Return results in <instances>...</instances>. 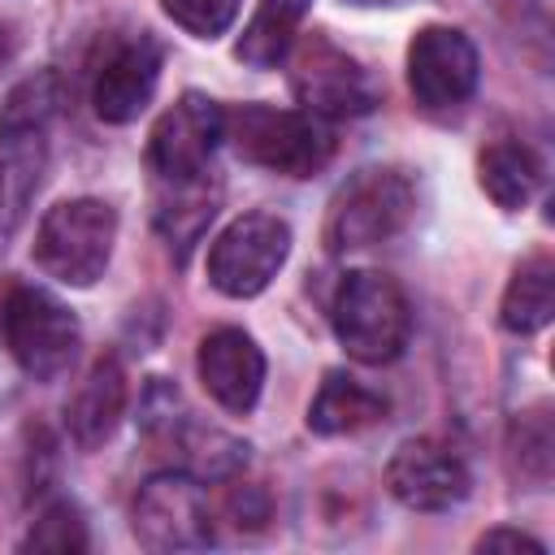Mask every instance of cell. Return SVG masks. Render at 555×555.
Masks as SVG:
<instances>
[{
  "mask_svg": "<svg viewBox=\"0 0 555 555\" xmlns=\"http://www.w3.org/2000/svg\"><path fill=\"white\" fill-rule=\"evenodd\" d=\"M221 139H225V108L199 91H186L152 126L147 165L156 182H195L208 173V160Z\"/></svg>",
  "mask_w": 555,
  "mask_h": 555,
  "instance_id": "9c48e42d",
  "label": "cell"
},
{
  "mask_svg": "<svg viewBox=\"0 0 555 555\" xmlns=\"http://www.w3.org/2000/svg\"><path fill=\"white\" fill-rule=\"evenodd\" d=\"M134 538L147 551H199L212 542L208 494L191 473H156L134 494Z\"/></svg>",
  "mask_w": 555,
  "mask_h": 555,
  "instance_id": "ba28073f",
  "label": "cell"
},
{
  "mask_svg": "<svg viewBox=\"0 0 555 555\" xmlns=\"http://www.w3.org/2000/svg\"><path fill=\"white\" fill-rule=\"evenodd\" d=\"M199 382L204 390L225 408V412H251L264 386V356L256 347L251 334L221 325L212 334H204L199 356H195Z\"/></svg>",
  "mask_w": 555,
  "mask_h": 555,
  "instance_id": "4fadbf2b",
  "label": "cell"
},
{
  "mask_svg": "<svg viewBox=\"0 0 555 555\" xmlns=\"http://www.w3.org/2000/svg\"><path fill=\"white\" fill-rule=\"evenodd\" d=\"M225 139L247 165L269 173L308 178L334 156V139L321 117L304 108H273V104H243L225 113Z\"/></svg>",
  "mask_w": 555,
  "mask_h": 555,
  "instance_id": "6da1fadb",
  "label": "cell"
},
{
  "mask_svg": "<svg viewBox=\"0 0 555 555\" xmlns=\"http://www.w3.org/2000/svg\"><path fill=\"white\" fill-rule=\"evenodd\" d=\"M4 343L35 382H52L74 364L82 347V325L56 295L39 286H17L4 299Z\"/></svg>",
  "mask_w": 555,
  "mask_h": 555,
  "instance_id": "8992f818",
  "label": "cell"
},
{
  "mask_svg": "<svg viewBox=\"0 0 555 555\" xmlns=\"http://www.w3.org/2000/svg\"><path fill=\"white\" fill-rule=\"evenodd\" d=\"M477 551H529V555H546V546L520 529H490L477 538Z\"/></svg>",
  "mask_w": 555,
  "mask_h": 555,
  "instance_id": "cb8c5ba5",
  "label": "cell"
},
{
  "mask_svg": "<svg viewBox=\"0 0 555 555\" xmlns=\"http://www.w3.org/2000/svg\"><path fill=\"white\" fill-rule=\"evenodd\" d=\"M334 334L360 364H390L403 356L412 334V312L390 273L356 269L334 295Z\"/></svg>",
  "mask_w": 555,
  "mask_h": 555,
  "instance_id": "7a4b0ae2",
  "label": "cell"
},
{
  "mask_svg": "<svg viewBox=\"0 0 555 555\" xmlns=\"http://www.w3.org/2000/svg\"><path fill=\"white\" fill-rule=\"evenodd\" d=\"M555 312V264L551 256H529L516 264L503 304H499V321L512 334H538Z\"/></svg>",
  "mask_w": 555,
  "mask_h": 555,
  "instance_id": "ac0fdd59",
  "label": "cell"
},
{
  "mask_svg": "<svg viewBox=\"0 0 555 555\" xmlns=\"http://www.w3.org/2000/svg\"><path fill=\"white\" fill-rule=\"evenodd\" d=\"M304 9H308V0H260V9L251 13V22L234 48L238 61H247L256 69L278 65L295 48V30H299Z\"/></svg>",
  "mask_w": 555,
  "mask_h": 555,
  "instance_id": "d6986e66",
  "label": "cell"
},
{
  "mask_svg": "<svg viewBox=\"0 0 555 555\" xmlns=\"http://www.w3.org/2000/svg\"><path fill=\"white\" fill-rule=\"evenodd\" d=\"M468 464L434 438L403 442L386 464V490L412 512H451L468 499Z\"/></svg>",
  "mask_w": 555,
  "mask_h": 555,
  "instance_id": "8fae6325",
  "label": "cell"
},
{
  "mask_svg": "<svg viewBox=\"0 0 555 555\" xmlns=\"http://www.w3.org/2000/svg\"><path fill=\"white\" fill-rule=\"evenodd\" d=\"M156 82H160V43L152 35H130L113 43V52L100 61L91 82V108L100 121L126 126L152 104Z\"/></svg>",
  "mask_w": 555,
  "mask_h": 555,
  "instance_id": "7c38bea8",
  "label": "cell"
},
{
  "mask_svg": "<svg viewBox=\"0 0 555 555\" xmlns=\"http://www.w3.org/2000/svg\"><path fill=\"white\" fill-rule=\"evenodd\" d=\"M386 395L369 390L364 382H356L351 373H325L321 390L308 403V429L338 438V434H360L369 425H377L386 416Z\"/></svg>",
  "mask_w": 555,
  "mask_h": 555,
  "instance_id": "9a60e30c",
  "label": "cell"
},
{
  "mask_svg": "<svg viewBox=\"0 0 555 555\" xmlns=\"http://www.w3.org/2000/svg\"><path fill=\"white\" fill-rule=\"evenodd\" d=\"M477 48L455 26H425L408 43V87L425 108H455L477 91Z\"/></svg>",
  "mask_w": 555,
  "mask_h": 555,
  "instance_id": "30bf717a",
  "label": "cell"
},
{
  "mask_svg": "<svg viewBox=\"0 0 555 555\" xmlns=\"http://www.w3.org/2000/svg\"><path fill=\"white\" fill-rule=\"evenodd\" d=\"M113 238L117 212L104 199H65L48 208V217L35 230V264L65 286H91L108 269Z\"/></svg>",
  "mask_w": 555,
  "mask_h": 555,
  "instance_id": "3957f363",
  "label": "cell"
},
{
  "mask_svg": "<svg viewBox=\"0 0 555 555\" xmlns=\"http://www.w3.org/2000/svg\"><path fill=\"white\" fill-rule=\"evenodd\" d=\"M238 4L243 0H160V9L182 26L191 30L195 39H217L230 30V22L238 17Z\"/></svg>",
  "mask_w": 555,
  "mask_h": 555,
  "instance_id": "603a6c76",
  "label": "cell"
},
{
  "mask_svg": "<svg viewBox=\"0 0 555 555\" xmlns=\"http://www.w3.org/2000/svg\"><path fill=\"white\" fill-rule=\"evenodd\" d=\"M22 551H52V555H78L87 551V520L69 499H56L43 507V516L22 538Z\"/></svg>",
  "mask_w": 555,
  "mask_h": 555,
  "instance_id": "7402d4cb",
  "label": "cell"
},
{
  "mask_svg": "<svg viewBox=\"0 0 555 555\" xmlns=\"http://www.w3.org/2000/svg\"><path fill=\"white\" fill-rule=\"evenodd\" d=\"M477 178L499 208H525L542 186V160L520 139H494L477 156Z\"/></svg>",
  "mask_w": 555,
  "mask_h": 555,
  "instance_id": "e0dca14e",
  "label": "cell"
},
{
  "mask_svg": "<svg viewBox=\"0 0 555 555\" xmlns=\"http://www.w3.org/2000/svg\"><path fill=\"white\" fill-rule=\"evenodd\" d=\"M291 256V225L273 212L230 221L208 247V282L230 299L260 295Z\"/></svg>",
  "mask_w": 555,
  "mask_h": 555,
  "instance_id": "52a82bcc",
  "label": "cell"
},
{
  "mask_svg": "<svg viewBox=\"0 0 555 555\" xmlns=\"http://www.w3.org/2000/svg\"><path fill=\"white\" fill-rule=\"evenodd\" d=\"M9 56H13V30H9L4 22H0V65H4Z\"/></svg>",
  "mask_w": 555,
  "mask_h": 555,
  "instance_id": "d4e9b609",
  "label": "cell"
},
{
  "mask_svg": "<svg viewBox=\"0 0 555 555\" xmlns=\"http://www.w3.org/2000/svg\"><path fill=\"white\" fill-rule=\"evenodd\" d=\"M121 412H126V373L113 356H104L91 364V373L65 403V429L82 451H91V447L108 442Z\"/></svg>",
  "mask_w": 555,
  "mask_h": 555,
  "instance_id": "5bb4252c",
  "label": "cell"
},
{
  "mask_svg": "<svg viewBox=\"0 0 555 555\" xmlns=\"http://www.w3.org/2000/svg\"><path fill=\"white\" fill-rule=\"evenodd\" d=\"M512 464L525 481L542 486L551 477V464H555V429H551V408L538 403L529 412L516 416L512 425Z\"/></svg>",
  "mask_w": 555,
  "mask_h": 555,
  "instance_id": "44dd1931",
  "label": "cell"
},
{
  "mask_svg": "<svg viewBox=\"0 0 555 555\" xmlns=\"http://www.w3.org/2000/svg\"><path fill=\"white\" fill-rule=\"evenodd\" d=\"M56 108H61V78H56L52 69L30 74V78H22V82L9 91V100H4V108H0V134L48 130V121H52Z\"/></svg>",
  "mask_w": 555,
  "mask_h": 555,
  "instance_id": "ffe728a7",
  "label": "cell"
},
{
  "mask_svg": "<svg viewBox=\"0 0 555 555\" xmlns=\"http://www.w3.org/2000/svg\"><path fill=\"white\" fill-rule=\"evenodd\" d=\"M416 212V191L399 169H360L338 186L325 212V247L360 251L395 238Z\"/></svg>",
  "mask_w": 555,
  "mask_h": 555,
  "instance_id": "277c9868",
  "label": "cell"
},
{
  "mask_svg": "<svg viewBox=\"0 0 555 555\" xmlns=\"http://www.w3.org/2000/svg\"><path fill=\"white\" fill-rule=\"evenodd\" d=\"M43 173V130L0 134V247L26 217L30 195L39 191Z\"/></svg>",
  "mask_w": 555,
  "mask_h": 555,
  "instance_id": "2e32d148",
  "label": "cell"
},
{
  "mask_svg": "<svg viewBox=\"0 0 555 555\" xmlns=\"http://www.w3.org/2000/svg\"><path fill=\"white\" fill-rule=\"evenodd\" d=\"M291 91L304 104V113H312L321 121L373 113L377 100H382L377 78L325 35H308L295 48V56H291Z\"/></svg>",
  "mask_w": 555,
  "mask_h": 555,
  "instance_id": "5b68a950",
  "label": "cell"
}]
</instances>
